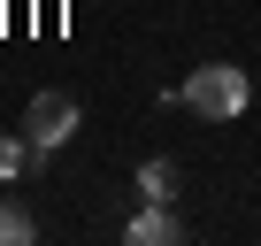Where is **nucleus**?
<instances>
[{
  "mask_svg": "<svg viewBox=\"0 0 261 246\" xmlns=\"http://www.w3.org/2000/svg\"><path fill=\"white\" fill-rule=\"evenodd\" d=\"M200 123H230V115H246V100H253V85H246V69L238 62H200L192 77H185V92H177Z\"/></svg>",
  "mask_w": 261,
  "mask_h": 246,
  "instance_id": "f257e3e1",
  "label": "nucleus"
},
{
  "mask_svg": "<svg viewBox=\"0 0 261 246\" xmlns=\"http://www.w3.org/2000/svg\"><path fill=\"white\" fill-rule=\"evenodd\" d=\"M69 131H77V100H69V92H31V108H23V139L39 146V162H46L54 146H69Z\"/></svg>",
  "mask_w": 261,
  "mask_h": 246,
  "instance_id": "f03ea898",
  "label": "nucleus"
},
{
  "mask_svg": "<svg viewBox=\"0 0 261 246\" xmlns=\"http://www.w3.org/2000/svg\"><path fill=\"white\" fill-rule=\"evenodd\" d=\"M123 238H130V246H177V238H185V223L169 215V200H146L139 215L123 223Z\"/></svg>",
  "mask_w": 261,
  "mask_h": 246,
  "instance_id": "7ed1b4c3",
  "label": "nucleus"
},
{
  "mask_svg": "<svg viewBox=\"0 0 261 246\" xmlns=\"http://www.w3.org/2000/svg\"><path fill=\"white\" fill-rule=\"evenodd\" d=\"M31 238H39L31 208H23V200H0V246H31Z\"/></svg>",
  "mask_w": 261,
  "mask_h": 246,
  "instance_id": "20e7f679",
  "label": "nucleus"
},
{
  "mask_svg": "<svg viewBox=\"0 0 261 246\" xmlns=\"http://www.w3.org/2000/svg\"><path fill=\"white\" fill-rule=\"evenodd\" d=\"M139 192L146 200H177V162H146L139 169Z\"/></svg>",
  "mask_w": 261,
  "mask_h": 246,
  "instance_id": "39448f33",
  "label": "nucleus"
},
{
  "mask_svg": "<svg viewBox=\"0 0 261 246\" xmlns=\"http://www.w3.org/2000/svg\"><path fill=\"white\" fill-rule=\"evenodd\" d=\"M31 154H39V146H31V139H0V177H16V169H23V162H31Z\"/></svg>",
  "mask_w": 261,
  "mask_h": 246,
  "instance_id": "423d86ee",
  "label": "nucleus"
}]
</instances>
